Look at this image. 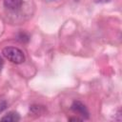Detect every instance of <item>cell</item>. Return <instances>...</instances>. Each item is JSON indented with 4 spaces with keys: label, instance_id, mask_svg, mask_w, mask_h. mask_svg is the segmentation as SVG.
Instances as JSON below:
<instances>
[{
    "label": "cell",
    "instance_id": "cell-1",
    "mask_svg": "<svg viewBox=\"0 0 122 122\" xmlns=\"http://www.w3.org/2000/svg\"><path fill=\"white\" fill-rule=\"evenodd\" d=\"M3 55L10 62L14 64H21L25 61V55L24 52L15 47H7L4 48L2 51Z\"/></svg>",
    "mask_w": 122,
    "mask_h": 122
},
{
    "label": "cell",
    "instance_id": "cell-2",
    "mask_svg": "<svg viewBox=\"0 0 122 122\" xmlns=\"http://www.w3.org/2000/svg\"><path fill=\"white\" fill-rule=\"evenodd\" d=\"M71 111L74 113L80 115L83 119H88L89 116H90L89 115V111H88L87 107L82 102H80L78 100L77 101H73V103L71 106Z\"/></svg>",
    "mask_w": 122,
    "mask_h": 122
},
{
    "label": "cell",
    "instance_id": "cell-3",
    "mask_svg": "<svg viewBox=\"0 0 122 122\" xmlns=\"http://www.w3.org/2000/svg\"><path fill=\"white\" fill-rule=\"evenodd\" d=\"M4 6L10 10H17L23 4V0H3Z\"/></svg>",
    "mask_w": 122,
    "mask_h": 122
},
{
    "label": "cell",
    "instance_id": "cell-4",
    "mask_svg": "<svg viewBox=\"0 0 122 122\" xmlns=\"http://www.w3.org/2000/svg\"><path fill=\"white\" fill-rule=\"evenodd\" d=\"M19 119H20V116L17 112H10L5 116H3L0 119V121H2V122H17V121H19Z\"/></svg>",
    "mask_w": 122,
    "mask_h": 122
},
{
    "label": "cell",
    "instance_id": "cell-5",
    "mask_svg": "<svg viewBox=\"0 0 122 122\" xmlns=\"http://www.w3.org/2000/svg\"><path fill=\"white\" fill-rule=\"evenodd\" d=\"M30 111L31 113L36 114V115H40L42 113H44L45 112V108L44 106H39V105H32L30 108Z\"/></svg>",
    "mask_w": 122,
    "mask_h": 122
},
{
    "label": "cell",
    "instance_id": "cell-6",
    "mask_svg": "<svg viewBox=\"0 0 122 122\" xmlns=\"http://www.w3.org/2000/svg\"><path fill=\"white\" fill-rule=\"evenodd\" d=\"M17 39L19 40V41H21V42H28L29 41V35L28 34H26L25 32H20L19 34H18V36H17Z\"/></svg>",
    "mask_w": 122,
    "mask_h": 122
},
{
    "label": "cell",
    "instance_id": "cell-7",
    "mask_svg": "<svg viewBox=\"0 0 122 122\" xmlns=\"http://www.w3.org/2000/svg\"><path fill=\"white\" fill-rule=\"evenodd\" d=\"M6 108H7V103H6V101L2 100L0 102V112H2Z\"/></svg>",
    "mask_w": 122,
    "mask_h": 122
},
{
    "label": "cell",
    "instance_id": "cell-8",
    "mask_svg": "<svg viewBox=\"0 0 122 122\" xmlns=\"http://www.w3.org/2000/svg\"><path fill=\"white\" fill-rule=\"evenodd\" d=\"M69 120H70V121H80L81 118H78V117H72V118H70Z\"/></svg>",
    "mask_w": 122,
    "mask_h": 122
},
{
    "label": "cell",
    "instance_id": "cell-9",
    "mask_svg": "<svg viewBox=\"0 0 122 122\" xmlns=\"http://www.w3.org/2000/svg\"><path fill=\"white\" fill-rule=\"evenodd\" d=\"M3 65H4V62H3V59L0 57V71H1V70H2V68H3Z\"/></svg>",
    "mask_w": 122,
    "mask_h": 122
},
{
    "label": "cell",
    "instance_id": "cell-10",
    "mask_svg": "<svg viewBox=\"0 0 122 122\" xmlns=\"http://www.w3.org/2000/svg\"><path fill=\"white\" fill-rule=\"evenodd\" d=\"M97 3H107V2H109L110 0H95Z\"/></svg>",
    "mask_w": 122,
    "mask_h": 122
}]
</instances>
